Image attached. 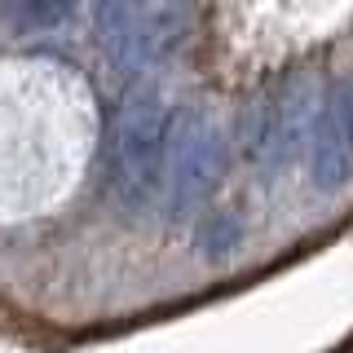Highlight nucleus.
Listing matches in <instances>:
<instances>
[{
  "label": "nucleus",
  "mask_w": 353,
  "mask_h": 353,
  "mask_svg": "<svg viewBox=\"0 0 353 353\" xmlns=\"http://www.w3.org/2000/svg\"><path fill=\"white\" fill-rule=\"evenodd\" d=\"M80 0H9L18 31H58L75 18Z\"/></svg>",
  "instance_id": "423d86ee"
},
{
  "label": "nucleus",
  "mask_w": 353,
  "mask_h": 353,
  "mask_svg": "<svg viewBox=\"0 0 353 353\" xmlns=\"http://www.w3.org/2000/svg\"><path fill=\"white\" fill-rule=\"evenodd\" d=\"M93 31L119 71H137L168 44L172 18L154 14L150 0H93Z\"/></svg>",
  "instance_id": "20e7f679"
},
{
  "label": "nucleus",
  "mask_w": 353,
  "mask_h": 353,
  "mask_svg": "<svg viewBox=\"0 0 353 353\" xmlns=\"http://www.w3.org/2000/svg\"><path fill=\"white\" fill-rule=\"evenodd\" d=\"M309 172H314V185L323 194H336L349 185V176H353V97H349V88H336L323 102V110L314 115V128H309Z\"/></svg>",
  "instance_id": "39448f33"
},
{
  "label": "nucleus",
  "mask_w": 353,
  "mask_h": 353,
  "mask_svg": "<svg viewBox=\"0 0 353 353\" xmlns=\"http://www.w3.org/2000/svg\"><path fill=\"white\" fill-rule=\"evenodd\" d=\"M305 110L309 93L301 80H274L252 97L248 115H243V154L256 168H279L296 154L305 132Z\"/></svg>",
  "instance_id": "7ed1b4c3"
},
{
  "label": "nucleus",
  "mask_w": 353,
  "mask_h": 353,
  "mask_svg": "<svg viewBox=\"0 0 353 353\" xmlns=\"http://www.w3.org/2000/svg\"><path fill=\"white\" fill-rule=\"evenodd\" d=\"M239 239H243V230L230 212H212L199 225V252H203L208 261H225L230 252L239 248Z\"/></svg>",
  "instance_id": "0eeeda50"
},
{
  "label": "nucleus",
  "mask_w": 353,
  "mask_h": 353,
  "mask_svg": "<svg viewBox=\"0 0 353 353\" xmlns=\"http://www.w3.org/2000/svg\"><path fill=\"white\" fill-rule=\"evenodd\" d=\"M225 176V132L212 115L185 110L168 128V159H163V199L172 221H190L212 203Z\"/></svg>",
  "instance_id": "f03ea898"
},
{
  "label": "nucleus",
  "mask_w": 353,
  "mask_h": 353,
  "mask_svg": "<svg viewBox=\"0 0 353 353\" xmlns=\"http://www.w3.org/2000/svg\"><path fill=\"white\" fill-rule=\"evenodd\" d=\"M168 128L172 110L163 102L159 84H132L110 124L106 168L110 190L128 212H146L163 190V159H168Z\"/></svg>",
  "instance_id": "f257e3e1"
}]
</instances>
